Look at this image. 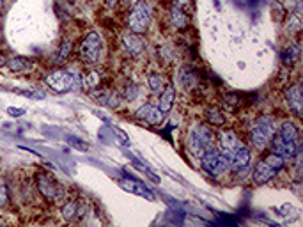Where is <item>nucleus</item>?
<instances>
[{
	"label": "nucleus",
	"mask_w": 303,
	"mask_h": 227,
	"mask_svg": "<svg viewBox=\"0 0 303 227\" xmlns=\"http://www.w3.org/2000/svg\"><path fill=\"white\" fill-rule=\"evenodd\" d=\"M116 2H117V0H107L108 5H116Z\"/></svg>",
	"instance_id": "nucleus-36"
},
{
	"label": "nucleus",
	"mask_w": 303,
	"mask_h": 227,
	"mask_svg": "<svg viewBox=\"0 0 303 227\" xmlns=\"http://www.w3.org/2000/svg\"><path fill=\"white\" fill-rule=\"evenodd\" d=\"M137 94H139V89H137V85L135 84H130L126 87V91H124V98H126V100H135L137 98Z\"/></svg>",
	"instance_id": "nucleus-29"
},
{
	"label": "nucleus",
	"mask_w": 303,
	"mask_h": 227,
	"mask_svg": "<svg viewBox=\"0 0 303 227\" xmlns=\"http://www.w3.org/2000/svg\"><path fill=\"white\" fill-rule=\"evenodd\" d=\"M128 25H130L131 32L135 34H144L151 25V11L145 5V2L139 0L133 9H131L130 16H128Z\"/></svg>",
	"instance_id": "nucleus-1"
},
{
	"label": "nucleus",
	"mask_w": 303,
	"mask_h": 227,
	"mask_svg": "<svg viewBox=\"0 0 303 227\" xmlns=\"http://www.w3.org/2000/svg\"><path fill=\"white\" fill-rule=\"evenodd\" d=\"M119 186H121L122 190L131 192V194H137V195H140V197H144V199L154 201V194L149 190V188H147V185L140 183V181H135V179H119Z\"/></svg>",
	"instance_id": "nucleus-10"
},
{
	"label": "nucleus",
	"mask_w": 303,
	"mask_h": 227,
	"mask_svg": "<svg viewBox=\"0 0 303 227\" xmlns=\"http://www.w3.org/2000/svg\"><path fill=\"white\" fill-rule=\"evenodd\" d=\"M271 13H273V20H275V22H282L285 16V9L282 7L280 2H277V0L271 4Z\"/></svg>",
	"instance_id": "nucleus-24"
},
{
	"label": "nucleus",
	"mask_w": 303,
	"mask_h": 227,
	"mask_svg": "<svg viewBox=\"0 0 303 227\" xmlns=\"http://www.w3.org/2000/svg\"><path fill=\"white\" fill-rule=\"evenodd\" d=\"M188 146L195 154H202L213 146V135L206 126H195L188 137Z\"/></svg>",
	"instance_id": "nucleus-6"
},
{
	"label": "nucleus",
	"mask_w": 303,
	"mask_h": 227,
	"mask_svg": "<svg viewBox=\"0 0 303 227\" xmlns=\"http://www.w3.org/2000/svg\"><path fill=\"white\" fill-rule=\"evenodd\" d=\"M114 131H116L117 137H121V139H122V144H128V135L124 133V131L119 130V128H116V126H114Z\"/></svg>",
	"instance_id": "nucleus-34"
},
{
	"label": "nucleus",
	"mask_w": 303,
	"mask_h": 227,
	"mask_svg": "<svg viewBox=\"0 0 303 227\" xmlns=\"http://www.w3.org/2000/svg\"><path fill=\"white\" fill-rule=\"evenodd\" d=\"M122 41H124V48H126V51L133 57H139L145 48L144 39L140 37V34H135V32H131V34H128V36H124Z\"/></svg>",
	"instance_id": "nucleus-13"
},
{
	"label": "nucleus",
	"mask_w": 303,
	"mask_h": 227,
	"mask_svg": "<svg viewBox=\"0 0 303 227\" xmlns=\"http://www.w3.org/2000/svg\"><path fill=\"white\" fill-rule=\"evenodd\" d=\"M202 169L213 176H218L229 169V160L222 154V151L211 146L210 149H206L202 153Z\"/></svg>",
	"instance_id": "nucleus-2"
},
{
	"label": "nucleus",
	"mask_w": 303,
	"mask_h": 227,
	"mask_svg": "<svg viewBox=\"0 0 303 227\" xmlns=\"http://www.w3.org/2000/svg\"><path fill=\"white\" fill-rule=\"evenodd\" d=\"M103 51V41L98 32H91L85 36V39L80 45V57L85 60L87 64H96L101 57Z\"/></svg>",
	"instance_id": "nucleus-3"
},
{
	"label": "nucleus",
	"mask_w": 303,
	"mask_h": 227,
	"mask_svg": "<svg viewBox=\"0 0 303 227\" xmlns=\"http://www.w3.org/2000/svg\"><path fill=\"white\" fill-rule=\"evenodd\" d=\"M133 163H135V167L139 169L140 172H144V174H147V176H149L153 181H160V177L156 176V174H154V172L151 171L149 167H145V165H142V163H140V162H137V160H133Z\"/></svg>",
	"instance_id": "nucleus-28"
},
{
	"label": "nucleus",
	"mask_w": 303,
	"mask_h": 227,
	"mask_svg": "<svg viewBox=\"0 0 303 227\" xmlns=\"http://www.w3.org/2000/svg\"><path fill=\"white\" fill-rule=\"evenodd\" d=\"M206 119L210 121L213 126H222L225 123V117L218 107H211L206 110Z\"/></svg>",
	"instance_id": "nucleus-20"
},
{
	"label": "nucleus",
	"mask_w": 303,
	"mask_h": 227,
	"mask_svg": "<svg viewBox=\"0 0 303 227\" xmlns=\"http://www.w3.org/2000/svg\"><path fill=\"white\" fill-rule=\"evenodd\" d=\"M287 103H289V108L296 114V116H302L303 112V96H302V89L300 85H293L287 91Z\"/></svg>",
	"instance_id": "nucleus-14"
},
{
	"label": "nucleus",
	"mask_w": 303,
	"mask_h": 227,
	"mask_svg": "<svg viewBox=\"0 0 303 227\" xmlns=\"http://www.w3.org/2000/svg\"><path fill=\"white\" fill-rule=\"evenodd\" d=\"M137 119L144 121L147 125H160L165 117V112H162L158 107H153V105H142V107L137 110Z\"/></svg>",
	"instance_id": "nucleus-9"
},
{
	"label": "nucleus",
	"mask_w": 303,
	"mask_h": 227,
	"mask_svg": "<svg viewBox=\"0 0 303 227\" xmlns=\"http://www.w3.org/2000/svg\"><path fill=\"white\" fill-rule=\"evenodd\" d=\"M277 174V171L271 165L261 160V162L257 163L256 169H254V181H256L257 185H266L268 181L273 179V176Z\"/></svg>",
	"instance_id": "nucleus-12"
},
{
	"label": "nucleus",
	"mask_w": 303,
	"mask_h": 227,
	"mask_svg": "<svg viewBox=\"0 0 303 227\" xmlns=\"http://www.w3.org/2000/svg\"><path fill=\"white\" fill-rule=\"evenodd\" d=\"M70 144L73 146V148L80 149V151H87V149H89V146H87V144H84V140L75 139V137H70Z\"/></svg>",
	"instance_id": "nucleus-31"
},
{
	"label": "nucleus",
	"mask_w": 303,
	"mask_h": 227,
	"mask_svg": "<svg viewBox=\"0 0 303 227\" xmlns=\"http://www.w3.org/2000/svg\"><path fill=\"white\" fill-rule=\"evenodd\" d=\"M14 93L22 94V96H27V98H30V100H43V98H45V94H43L41 91H23V89H16Z\"/></svg>",
	"instance_id": "nucleus-27"
},
{
	"label": "nucleus",
	"mask_w": 303,
	"mask_h": 227,
	"mask_svg": "<svg viewBox=\"0 0 303 227\" xmlns=\"http://www.w3.org/2000/svg\"><path fill=\"white\" fill-rule=\"evenodd\" d=\"M176 100V89L172 84H167L165 89L162 91V96H160V110L162 112H168L172 108V103Z\"/></svg>",
	"instance_id": "nucleus-16"
},
{
	"label": "nucleus",
	"mask_w": 303,
	"mask_h": 227,
	"mask_svg": "<svg viewBox=\"0 0 303 227\" xmlns=\"http://www.w3.org/2000/svg\"><path fill=\"white\" fill-rule=\"evenodd\" d=\"M291 7L296 11V14L302 13V0H291Z\"/></svg>",
	"instance_id": "nucleus-33"
},
{
	"label": "nucleus",
	"mask_w": 303,
	"mask_h": 227,
	"mask_svg": "<svg viewBox=\"0 0 303 227\" xmlns=\"http://www.w3.org/2000/svg\"><path fill=\"white\" fill-rule=\"evenodd\" d=\"M5 62H7V60H5V57L0 53V68H2V66H5Z\"/></svg>",
	"instance_id": "nucleus-35"
},
{
	"label": "nucleus",
	"mask_w": 303,
	"mask_h": 227,
	"mask_svg": "<svg viewBox=\"0 0 303 227\" xmlns=\"http://www.w3.org/2000/svg\"><path fill=\"white\" fill-rule=\"evenodd\" d=\"M70 51H71V43H62V47L59 48V51H57V60L61 62V60H66L68 59V55H70Z\"/></svg>",
	"instance_id": "nucleus-26"
},
{
	"label": "nucleus",
	"mask_w": 303,
	"mask_h": 227,
	"mask_svg": "<svg viewBox=\"0 0 303 227\" xmlns=\"http://www.w3.org/2000/svg\"><path fill=\"white\" fill-rule=\"evenodd\" d=\"M279 135L284 140H289V142H298V139H300L298 128H296V125H294V123H291V121H285V123H282Z\"/></svg>",
	"instance_id": "nucleus-18"
},
{
	"label": "nucleus",
	"mask_w": 303,
	"mask_h": 227,
	"mask_svg": "<svg viewBox=\"0 0 303 227\" xmlns=\"http://www.w3.org/2000/svg\"><path fill=\"white\" fill-rule=\"evenodd\" d=\"M250 163V149L239 146L234 154L231 156V167L233 169H245Z\"/></svg>",
	"instance_id": "nucleus-15"
},
{
	"label": "nucleus",
	"mask_w": 303,
	"mask_h": 227,
	"mask_svg": "<svg viewBox=\"0 0 303 227\" xmlns=\"http://www.w3.org/2000/svg\"><path fill=\"white\" fill-rule=\"evenodd\" d=\"M2 9H4V0H0V13H2Z\"/></svg>",
	"instance_id": "nucleus-37"
},
{
	"label": "nucleus",
	"mask_w": 303,
	"mask_h": 227,
	"mask_svg": "<svg viewBox=\"0 0 303 227\" xmlns=\"http://www.w3.org/2000/svg\"><path fill=\"white\" fill-rule=\"evenodd\" d=\"M147 85H149L151 93H162L165 87L163 76L158 73H151L149 76H147Z\"/></svg>",
	"instance_id": "nucleus-21"
},
{
	"label": "nucleus",
	"mask_w": 303,
	"mask_h": 227,
	"mask_svg": "<svg viewBox=\"0 0 303 227\" xmlns=\"http://www.w3.org/2000/svg\"><path fill=\"white\" fill-rule=\"evenodd\" d=\"M9 199V194H7V186H5L4 181H0V206H5Z\"/></svg>",
	"instance_id": "nucleus-30"
},
{
	"label": "nucleus",
	"mask_w": 303,
	"mask_h": 227,
	"mask_svg": "<svg viewBox=\"0 0 303 227\" xmlns=\"http://www.w3.org/2000/svg\"><path fill=\"white\" fill-rule=\"evenodd\" d=\"M7 112H9L13 117H22L25 114L23 108H14V107H9V108H7Z\"/></svg>",
	"instance_id": "nucleus-32"
},
{
	"label": "nucleus",
	"mask_w": 303,
	"mask_h": 227,
	"mask_svg": "<svg viewBox=\"0 0 303 227\" xmlns=\"http://www.w3.org/2000/svg\"><path fill=\"white\" fill-rule=\"evenodd\" d=\"M47 85L55 93H68L78 85V78L68 71H53L47 76Z\"/></svg>",
	"instance_id": "nucleus-4"
},
{
	"label": "nucleus",
	"mask_w": 303,
	"mask_h": 227,
	"mask_svg": "<svg viewBox=\"0 0 303 227\" xmlns=\"http://www.w3.org/2000/svg\"><path fill=\"white\" fill-rule=\"evenodd\" d=\"M300 57V47L296 45V43H293V45H289V48L282 53V60H284V64H294L296 60H298Z\"/></svg>",
	"instance_id": "nucleus-22"
},
{
	"label": "nucleus",
	"mask_w": 303,
	"mask_h": 227,
	"mask_svg": "<svg viewBox=\"0 0 303 227\" xmlns=\"http://www.w3.org/2000/svg\"><path fill=\"white\" fill-rule=\"evenodd\" d=\"M271 151L277 153L279 156H282L284 160H291L298 154V142H289V140H284L280 135H273L270 140Z\"/></svg>",
	"instance_id": "nucleus-7"
},
{
	"label": "nucleus",
	"mask_w": 303,
	"mask_h": 227,
	"mask_svg": "<svg viewBox=\"0 0 303 227\" xmlns=\"http://www.w3.org/2000/svg\"><path fill=\"white\" fill-rule=\"evenodd\" d=\"M273 137V121L271 117H261L252 128V142L257 149H262L270 144Z\"/></svg>",
	"instance_id": "nucleus-5"
},
{
	"label": "nucleus",
	"mask_w": 303,
	"mask_h": 227,
	"mask_svg": "<svg viewBox=\"0 0 303 227\" xmlns=\"http://www.w3.org/2000/svg\"><path fill=\"white\" fill-rule=\"evenodd\" d=\"M264 162L268 163V165H271V167L275 169L277 172L280 171V169L284 167L285 165V160L282 156H279L277 153H271V154H268V156L264 158Z\"/></svg>",
	"instance_id": "nucleus-23"
},
{
	"label": "nucleus",
	"mask_w": 303,
	"mask_h": 227,
	"mask_svg": "<svg viewBox=\"0 0 303 227\" xmlns=\"http://www.w3.org/2000/svg\"><path fill=\"white\" fill-rule=\"evenodd\" d=\"M5 66L9 68V71H14V73H25V71L32 70V62L25 57H11Z\"/></svg>",
	"instance_id": "nucleus-17"
},
{
	"label": "nucleus",
	"mask_w": 303,
	"mask_h": 227,
	"mask_svg": "<svg viewBox=\"0 0 303 227\" xmlns=\"http://www.w3.org/2000/svg\"><path fill=\"white\" fill-rule=\"evenodd\" d=\"M38 188L47 199H57V197L61 195V188H59V185H57L53 179H50L48 176H45V174L38 176Z\"/></svg>",
	"instance_id": "nucleus-11"
},
{
	"label": "nucleus",
	"mask_w": 303,
	"mask_h": 227,
	"mask_svg": "<svg viewBox=\"0 0 303 227\" xmlns=\"http://www.w3.org/2000/svg\"><path fill=\"white\" fill-rule=\"evenodd\" d=\"M170 18H172V24L176 28H185L188 24L186 13H185L181 7H177V5H174L172 11H170Z\"/></svg>",
	"instance_id": "nucleus-19"
},
{
	"label": "nucleus",
	"mask_w": 303,
	"mask_h": 227,
	"mask_svg": "<svg viewBox=\"0 0 303 227\" xmlns=\"http://www.w3.org/2000/svg\"><path fill=\"white\" fill-rule=\"evenodd\" d=\"M76 202H73V201H71V202H68L64 206V208H62V215H64V218L66 220H71V218L75 217L76 215Z\"/></svg>",
	"instance_id": "nucleus-25"
},
{
	"label": "nucleus",
	"mask_w": 303,
	"mask_h": 227,
	"mask_svg": "<svg viewBox=\"0 0 303 227\" xmlns=\"http://www.w3.org/2000/svg\"><path fill=\"white\" fill-rule=\"evenodd\" d=\"M238 148L239 139L236 137V133H233V131H222L220 133V151L229 160V167H231V156H233L234 151Z\"/></svg>",
	"instance_id": "nucleus-8"
}]
</instances>
